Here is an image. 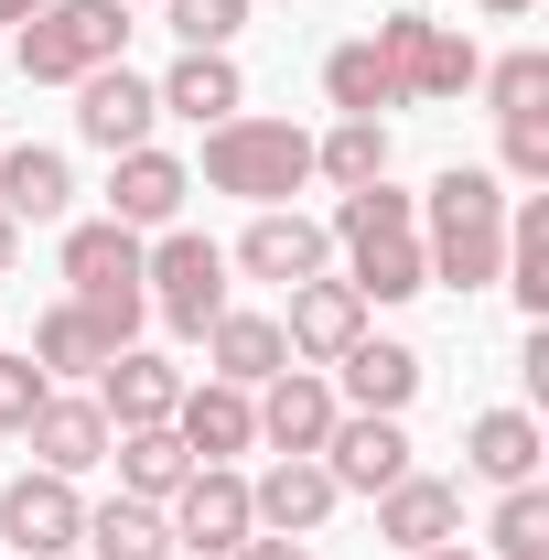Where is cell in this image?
Here are the masks:
<instances>
[{
	"mask_svg": "<svg viewBox=\"0 0 549 560\" xmlns=\"http://www.w3.org/2000/svg\"><path fill=\"white\" fill-rule=\"evenodd\" d=\"M173 550L184 560H215V550H237V539H259V517H248V475L237 464H195L184 486H173Z\"/></svg>",
	"mask_w": 549,
	"mask_h": 560,
	"instance_id": "ba28073f",
	"label": "cell"
},
{
	"mask_svg": "<svg viewBox=\"0 0 549 560\" xmlns=\"http://www.w3.org/2000/svg\"><path fill=\"white\" fill-rule=\"evenodd\" d=\"M324 475H335V495H388L399 475H410V431L377 410H335V431H324Z\"/></svg>",
	"mask_w": 549,
	"mask_h": 560,
	"instance_id": "30bf717a",
	"label": "cell"
},
{
	"mask_svg": "<svg viewBox=\"0 0 549 560\" xmlns=\"http://www.w3.org/2000/svg\"><path fill=\"white\" fill-rule=\"evenodd\" d=\"M0 22H11V11H0Z\"/></svg>",
	"mask_w": 549,
	"mask_h": 560,
	"instance_id": "b9f144b4",
	"label": "cell"
},
{
	"mask_svg": "<svg viewBox=\"0 0 549 560\" xmlns=\"http://www.w3.org/2000/svg\"><path fill=\"white\" fill-rule=\"evenodd\" d=\"M377 539H388V550L399 560H420V550H453V539H464V486H442V475H399V486L377 495Z\"/></svg>",
	"mask_w": 549,
	"mask_h": 560,
	"instance_id": "4fadbf2b",
	"label": "cell"
},
{
	"mask_svg": "<svg viewBox=\"0 0 549 560\" xmlns=\"http://www.w3.org/2000/svg\"><path fill=\"white\" fill-rule=\"evenodd\" d=\"M237 560H313V550H302V539H270V528H259V539H237Z\"/></svg>",
	"mask_w": 549,
	"mask_h": 560,
	"instance_id": "d590c367",
	"label": "cell"
},
{
	"mask_svg": "<svg viewBox=\"0 0 549 560\" xmlns=\"http://www.w3.org/2000/svg\"><path fill=\"white\" fill-rule=\"evenodd\" d=\"M313 173L355 195V184H388V119H335V130L313 140Z\"/></svg>",
	"mask_w": 549,
	"mask_h": 560,
	"instance_id": "f546056e",
	"label": "cell"
},
{
	"mask_svg": "<svg viewBox=\"0 0 549 560\" xmlns=\"http://www.w3.org/2000/svg\"><path fill=\"white\" fill-rule=\"evenodd\" d=\"M97 410H108V431H151V420H173V399H184V366L151 346H119L108 366H97V388H86Z\"/></svg>",
	"mask_w": 549,
	"mask_h": 560,
	"instance_id": "ac0fdd59",
	"label": "cell"
},
{
	"mask_svg": "<svg viewBox=\"0 0 549 560\" xmlns=\"http://www.w3.org/2000/svg\"><path fill=\"white\" fill-rule=\"evenodd\" d=\"M0 11H11V22H33V11H44V0H0Z\"/></svg>",
	"mask_w": 549,
	"mask_h": 560,
	"instance_id": "f35d334b",
	"label": "cell"
},
{
	"mask_svg": "<svg viewBox=\"0 0 549 560\" xmlns=\"http://www.w3.org/2000/svg\"><path fill=\"white\" fill-rule=\"evenodd\" d=\"M151 119H162L151 75H130V66H97V75H75V140H97L108 162H119V151H140V140H151Z\"/></svg>",
	"mask_w": 549,
	"mask_h": 560,
	"instance_id": "7c38bea8",
	"label": "cell"
},
{
	"mask_svg": "<svg viewBox=\"0 0 549 560\" xmlns=\"http://www.w3.org/2000/svg\"><path fill=\"white\" fill-rule=\"evenodd\" d=\"M44 399H55V377H44L33 355H0V431H11V442H22V420L44 410Z\"/></svg>",
	"mask_w": 549,
	"mask_h": 560,
	"instance_id": "e575fe53",
	"label": "cell"
},
{
	"mask_svg": "<svg viewBox=\"0 0 549 560\" xmlns=\"http://www.w3.org/2000/svg\"><path fill=\"white\" fill-rule=\"evenodd\" d=\"M33 366H44V377H97V366H108V335H97V313H86V302H55V313H44V324H33Z\"/></svg>",
	"mask_w": 549,
	"mask_h": 560,
	"instance_id": "83f0119b",
	"label": "cell"
},
{
	"mask_svg": "<svg viewBox=\"0 0 549 560\" xmlns=\"http://www.w3.org/2000/svg\"><path fill=\"white\" fill-rule=\"evenodd\" d=\"M495 184L549 195V119H495Z\"/></svg>",
	"mask_w": 549,
	"mask_h": 560,
	"instance_id": "d6a6232c",
	"label": "cell"
},
{
	"mask_svg": "<svg viewBox=\"0 0 549 560\" xmlns=\"http://www.w3.org/2000/svg\"><path fill=\"white\" fill-rule=\"evenodd\" d=\"M324 97H335V119H377V108H399V75L377 66V44L355 33V44L324 55Z\"/></svg>",
	"mask_w": 549,
	"mask_h": 560,
	"instance_id": "f1b7e54d",
	"label": "cell"
},
{
	"mask_svg": "<svg viewBox=\"0 0 549 560\" xmlns=\"http://www.w3.org/2000/svg\"><path fill=\"white\" fill-rule=\"evenodd\" d=\"M140 291H151V313H162L173 335L206 346V324L226 313V248L195 237V226H162V248H140Z\"/></svg>",
	"mask_w": 549,
	"mask_h": 560,
	"instance_id": "52a82bcc",
	"label": "cell"
},
{
	"mask_svg": "<svg viewBox=\"0 0 549 560\" xmlns=\"http://www.w3.org/2000/svg\"><path fill=\"white\" fill-rule=\"evenodd\" d=\"M173 119H195V130H215V119H237L248 108V75H237V55H184V66L151 86Z\"/></svg>",
	"mask_w": 549,
	"mask_h": 560,
	"instance_id": "d4e9b609",
	"label": "cell"
},
{
	"mask_svg": "<svg viewBox=\"0 0 549 560\" xmlns=\"http://www.w3.org/2000/svg\"><path fill=\"white\" fill-rule=\"evenodd\" d=\"M119 44H130V11L119 0H44L11 55H22V86H75V75L119 66Z\"/></svg>",
	"mask_w": 549,
	"mask_h": 560,
	"instance_id": "5b68a950",
	"label": "cell"
},
{
	"mask_svg": "<svg viewBox=\"0 0 549 560\" xmlns=\"http://www.w3.org/2000/svg\"><path fill=\"white\" fill-rule=\"evenodd\" d=\"M335 506H344V495H335V475H324V453H280L270 475L248 486V517H259L270 539H313Z\"/></svg>",
	"mask_w": 549,
	"mask_h": 560,
	"instance_id": "e0dca14e",
	"label": "cell"
},
{
	"mask_svg": "<svg viewBox=\"0 0 549 560\" xmlns=\"http://www.w3.org/2000/svg\"><path fill=\"white\" fill-rule=\"evenodd\" d=\"M475 86H484L495 119H549V55H539V44H528V55H495Z\"/></svg>",
	"mask_w": 549,
	"mask_h": 560,
	"instance_id": "1f68e13d",
	"label": "cell"
},
{
	"mask_svg": "<svg viewBox=\"0 0 549 560\" xmlns=\"http://www.w3.org/2000/svg\"><path fill=\"white\" fill-rule=\"evenodd\" d=\"M184 195H195V173H184L173 151H151V140H140V151H119V173H108V215H119L130 237L173 226V215H184Z\"/></svg>",
	"mask_w": 549,
	"mask_h": 560,
	"instance_id": "ffe728a7",
	"label": "cell"
},
{
	"mask_svg": "<svg viewBox=\"0 0 549 560\" xmlns=\"http://www.w3.org/2000/svg\"><path fill=\"white\" fill-rule=\"evenodd\" d=\"M108 464H119V495H140V506H173V486L195 475V453L173 442V420H151V431H119V442H108Z\"/></svg>",
	"mask_w": 549,
	"mask_h": 560,
	"instance_id": "484cf974",
	"label": "cell"
},
{
	"mask_svg": "<svg viewBox=\"0 0 549 560\" xmlns=\"http://www.w3.org/2000/svg\"><path fill=\"white\" fill-rule=\"evenodd\" d=\"M119 11H130V0H119Z\"/></svg>",
	"mask_w": 549,
	"mask_h": 560,
	"instance_id": "60d3db41",
	"label": "cell"
},
{
	"mask_svg": "<svg viewBox=\"0 0 549 560\" xmlns=\"http://www.w3.org/2000/svg\"><path fill=\"white\" fill-rule=\"evenodd\" d=\"M355 335H366V302H355V280H291V313H280V346H291V366H335Z\"/></svg>",
	"mask_w": 549,
	"mask_h": 560,
	"instance_id": "5bb4252c",
	"label": "cell"
},
{
	"mask_svg": "<svg viewBox=\"0 0 549 560\" xmlns=\"http://www.w3.org/2000/svg\"><path fill=\"white\" fill-rule=\"evenodd\" d=\"M248 410H259V442L270 453H324V431H335V377H313V366H280L270 388H248Z\"/></svg>",
	"mask_w": 549,
	"mask_h": 560,
	"instance_id": "9a60e30c",
	"label": "cell"
},
{
	"mask_svg": "<svg viewBox=\"0 0 549 560\" xmlns=\"http://www.w3.org/2000/svg\"><path fill=\"white\" fill-rule=\"evenodd\" d=\"M420 560H475V550H464V539H453V550H420Z\"/></svg>",
	"mask_w": 549,
	"mask_h": 560,
	"instance_id": "ab89813d",
	"label": "cell"
},
{
	"mask_svg": "<svg viewBox=\"0 0 549 560\" xmlns=\"http://www.w3.org/2000/svg\"><path fill=\"white\" fill-rule=\"evenodd\" d=\"M162 22L184 33V55H226L237 22H248V0H162Z\"/></svg>",
	"mask_w": 549,
	"mask_h": 560,
	"instance_id": "836d02e7",
	"label": "cell"
},
{
	"mask_svg": "<svg viewBox=\"0 0 549 560\" xmlns=\"http://www.w3.org/2000/svg\"><path fill=\"white\" fill-rule=\"evenodd\" d=\"M335 377H344V399H355V410L399 420V410L420 399V346H399V335H355V346L335 355Z\"/></svg>",
	"mask_w": 549,
	"mask_h": 560,
	"instance_id": "44dd1931",
	"label": "cell"
},
{
	"mask_svg": "<svg viewBox=\"0 0 549 560\" xmlns=\"http://www.w3.org/2000/svg\"><path fill=\"white\" fill-rule=\"evenodd\" d=\"M75 550H97V560H173V517L140 506V495H108V506H86Z\"/></svg>",
	"mask_w": 549,
	"mask_h": 560,
	"instance_id": "4316f807",
	"label": "cell"
},
{
	"mask_svg": "<svg viewBox=\"0 0 549 560\" xmlns=\"http://www.w3.org/2000/svg\"><path fill=\"white\" fill-rule=\"evenodd\" d=\"M206 184L215 195H237V206H291L302 184H313V130H291V119H215L206 130Z\"/></svg>",
	"mask_w": 549,
	"mask_h": 560,
	"instance_id": "3957f363",
	"label": "cell"
},
{
	"mask_svg": "<svg viewBox=\"0 0 549 560\" xmlns=\"http://www.w3.org/2000/svg\"><path fill=\"white\" fill-rule=\"evenodd\" d=\"M366 44H377V66L399 75V108H442V97H464L484 75L475 33H453V22H431V11H388Z\"/></svg>",
	"mask_w": 549,
	"mask_h": 560,
	"instance_id": "8992f818",
	"label": "cell"
},
{
	"mask_svg": "<svg viewBox=\"0 0 549 560\" xmlns=\"http://www.w3.org/2000/svg\"><path fill=\"white\" fill-rule=\"evenodd\" d=\"M506 184L484 173V162H453L431 195H420V259H431V291H495V270H506Z\"/></svg>",
	"mask_w": 549,
	"mask_h": 560,
	"instance_id": "6da1fadb",
	"label": "cell"
},
{
	"mask_svg": "<svg viewBox=\"0 0 549 560\" xmlns=\"http://www.w3.org/2000/svg\"><path fill=\"white\" fill-rule=\"evenodd\" d=\"M11 259H22V226H11V215H0V280H11Z\"/></svg>",
	"mask_w": 549,
	"mask_h": 560,
	"instance_id": "8d00e7d4",
	"label": "cell"
},
{
	"mask_svg": "<svg viewBox=\"0 0 549 560\" xmlns=\"http://www.w3.org/2000/svg\"><path fill=\"white\" fill-rule=\"evenodd\" d=\"M66 302H86V313H97V335H108V346H130V335H140L151 291H140V237L119 226V215L66 226Z\"/></svg>",
	"mask_w": 549,
	"mask_h": 560,
	"instance_id": "277c9868",
	"label": "cell"
},
{
	"mask_svg": "<svg viewBox=\"0 0 549 560\" xmlns=\"http://www.w3.org/2000/svg\"><path fill=\"white\" fill-rule=\"evenodd\" d=\"M173 442L195 453V464H237L248 442H259V410H248V388H226V377H184V399H173Z\"/></svg>",
	"mask_w": 549,
	"mask_h": 560,
	"instance_id": "d6986e66",
	"label": "cell"
},
{
	"mask_svg": "<svg viewBox=\"0 0 549 560\" xmlns=\"http://www.w3.org/2000/svg\"><path fill=\"white\" fill-rule=\"evenodd\" d=\"M22 442H33V464H44V475H97L119 431H108V410H97L86 388H55L44 410L22 420Z\"/></svg>",
	"mask_w": 549,
	"mask_h": 560,
	"instance_id": "2e32d148",
	"label": "cell"
},
{
	"mask_svg": "<svg viewBox=\"0 0 549 560\" xmlns=\"http://www.w3.org/2000/svg\"><path fill=\"white\" fill-rule=\"evenodd\" d=\"M484 550H495V560H549V486H495Z\"/></svg>",
	"mask_w": 549,
	"mask_h": 560,
	"instance_id": "4dcf8cb0",
	"label": "cell"
},
{
	"mask_svg": "<svg viewBox=\"0 0 549 560\" xmlns=\"http://www.w3.org/2000/svg\"><path fill=\"white\" fill-rule=\"evenodd\" d=\"M173 560H184V550H173Z\"/></svg>",
	"mask_w": 549,
	"mask_h": 560,
	"instance_id": "7bdbcfd3",
	"label": "cell"
},
{
	"mask_svg": "<svg viewBox=\"0 0 549 560\" xmlns=\"http://www.w3.org/2000/svg\"><path fill=\"white\" fill-rule=\"evenodd\" d=\"M75 528H86V495H75V475H11L0 486V550H22V560H66L75 550Z\"/></svg>",
	"mask_w": 549,
	"mask_h": 560,
	"instance_id": "9c48e42d",
	"label": "cell"
},
{
	"mask_svg": "<svg viewBox=\"0 0 549 560\" xmlns=\"http://www.w3.org/2000/svg\"><path fill=\"white\" fill-rule=\"evenodd\" d=\"M206 355H215V377H226V388H270L280 366H291V346H280V313H237V302L206 324Z\"/></svg>",
	"mask_w": 549,
	"mask_h": 560,
	"instance_id": "603a6c76",
	"label": "cell"
},
{
	"mask_svg": "<svg viewBox=\"0 0 549 560\" xmlns=\"http://www.w3.org/2000/svg\"><path fill=\"white\" fill-rule=\"evenodd\" d=\"M324 237L344 248L355 302H420V291H431V259H420V195H399V184H355Z\"/></svg>",
	"mask_w": 549,
	"mask_h": 560,
	"instance_id": "7a4b0ae2",
	"label": "cell"
},
{
	"mask_svg": "<svg viewBox=\"0 0 549 560\" xmlns=\"http://www.w3.org/2000/svg\"><path fill=\"white\" fill-rule=\"evenodd\" d=\"M324 259H335V237L313 226V215H291V206H259L248 215V237L226 248V270H248V280H324Z\"/></svg>",
	"mask_w": 549,
	"mask_h": 560,
	"instance_id": "8fae6325",
	"label": "cell"
},
{
	"mask_svg": "<svg viewBox=\"0 0 549 560\" xmlns=\"http://www.w3.org/2000/svg\"><path fill=\"white\" fill-rule=\"evenodd\" d=\"M539 453H549V431L528 410H484L464 431V464H475L484 486H539Z\"/></svg>",
	"mask_w": 549,
	"mask_h": 560,
	"instance_id": "cb8c5ba5",
	"label": "cell"
},
{
	"mask_svg": "<svg viewBox=\"0 0 549 560\" xmlns=\"http://www.w3.org/2000/svg\"><path fill=\"white\" fill-rule=\"evenodd\" d=\"M66 206H75L66 151H44V140H0V215H11V226H55Z\"/></svg>",
	"mask_w": 549,
	"mask_h": 560,
	"instance_id": "7402d4cb",
	"label": "cell"
},
{
	"mask_svg": "<svg viewBox=\"0 0 549 560\" xmlns=\"http://www.w3.org/2000/svg\"><path fill=\"white\" fill-rule=\"evenodd\" d=\"M475 11H484V22H517V11H528V0H475Z\"/></svg>",
	"mask_w": 549,
	"mask_h": 560,
	"instance_id": "74e56055",
	"label": "cell"
}]
</instances>
